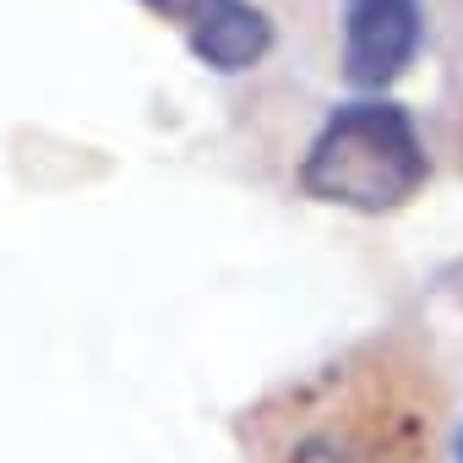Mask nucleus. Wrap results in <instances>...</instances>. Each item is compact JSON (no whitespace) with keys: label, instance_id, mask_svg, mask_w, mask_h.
Returning a JSON list of instances; mask_svg holds the SVG:
<instances>
[{"label":"nucleus","instance_id":"f257e3e1","mask_svg":"<svg viewBox=\"0 0 463 463\" xmlns=\"http://www.w3.org/2000/svg\"><path fill=\"white\" fill-rule=\"evenodd\" d=\"M268 463H436L430 382L398 354L333 365L268 414Z\"/></svg>","mask_w":463,"mask_h":463},{"label":"nucleus","instance_id":"20e7f679","mask_svg":"<svg viewBox=\"0 0 463 463\" xmlns=\"http://www.w3.org/2000/svg\"><path fill=\"white\" fill-rule=\"evenodd\" d=\"M425 44V0H344V82L387 88Z\"/></svg>","mask_w":463,"mask_h":463},{"label":"nucleus","instance_id":"39448f33","mask_svg":"<svg viewBox=\"0 0 463 463\" xmlns=\"http://www.w3.org/2000/svg\"><path fill=\"white\" fill-rule=\"evenodd\" d=\"M458 463H463V436H458Z\"/></svg>","mask_w":463,"mask_h":463},{"label":"nucleus","instance_id":"f03ea898","mask_svg":"<svg viewBox=\"0 0 463 463\" xmlns=\"http://www.w3.org/2000/svg\"><path fill=\"white\" fill-rule=\"evenodd\" d=\"M295 180L311 202L382 218L420 196V185L430 180V158L403 104L354 99V104H338L317 126Z\"/></svg>","mask_w":463,"mask_h":463},{"label":"nucleus","instance_id":"7ed1b4c3","mask_svg":"<svg viewBox=\"0 0 463 463\" xmlns=\"http://www.w3.org/2000/svg\"><path fill=\"white\" fill-rule=\"evenodd\" d=\"M137 6L175 23L185 33V50L218 77L257 71L273 50V17L257 0H137Z\"/></svg>","mask_w":463,"mask_h":463}]
</instances>
